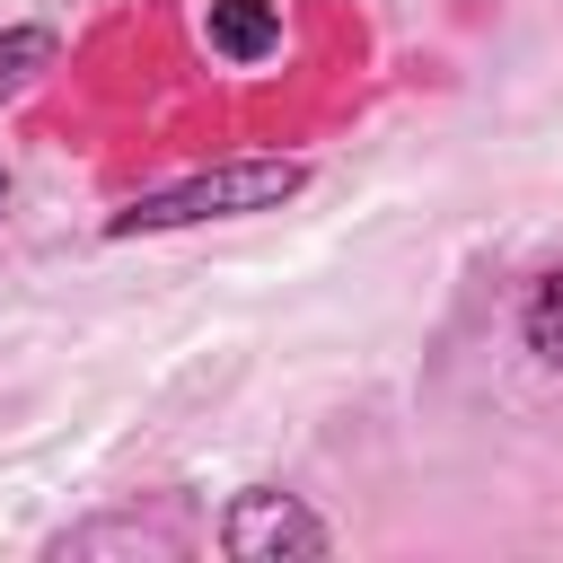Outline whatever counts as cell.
I'll use <instances>...</instances> for the list:
<instances>
[{"instance_id":"obj_1","label":"cell","mask_w":563,"mask_h":563,"mask_svg":"<svg viewBox=\"0 0 563 563\" xmlns=\"http://www.w3.org/2000/svg\"><path fill=\"white\" fill-rule=\"evenodd\" d=\"M290 194H308V158H229L202 176H176L158 194H132L106 238H167V229H202V220H246V211H282Z\"/></svg>"},{"instance_id":"obj_2","label":"cell","mask_w":563,"mask_h":563,"mask_svg":"<svg viewBox=\"0 0 563 563\" xmlns=\"http://www.w3.org/2000/svg\"><path fill=\"white\" fill-rule=\"evenodd\" d=\"M220 554H238V563H317V554H334V528L299 493L255 484L220 510Z\"/></svg>"},{"instance_id":"obj_3","label":"cell","mask_w":563,"mask_h":563,"mask_svg":"<svg viewBox=\"0 0 563 563\" xmlns=\"http://www.w3.org/2000/svg\"><path fill=\"white\" fill-rule=\"evenodd\" d=\"M202 44L220 62H238V70L273 62L282 53V0H211L202 9Z\"/></svg>"},{"instance_id":"obj_4","label":"cell","mask_w":563,"mask_h":563,"mask_svg":"<svg viewBox=\"0 0 563 563\" xmlns=\"http://www.w3.org/2000/svg\"><path fill=\"white\" fill-rule=\"evenodd\" d=\"M185 545H194V528H185V519L114 510V519H88V528H70L53 554H185Z\"/></svg>"},{"instance_id":"obj_5","label":"cell","mask_w":563,"mask_h":563,"mask_svg":"<svg viewBox=\"0 0 563 563\" xmlns=\"http://www.w3.org/2000/svg\"><path fill=\"white\" fill-rule=\"evenodd\" d=\"M53 62H62V35H53V26H0V106L26 97Z\"/></svg>"},{"instance_id":"obj_6","label":"cell","mask_w":563,"mask_h":563,"mask_svg":"<svg viewBox=\"0 0 563 563\" xmlns=\"http://www.w3.org/2000/svg\"><path fill=\"white\" fill-rule=\"evenodd\" d=\"M519 343H528L545 369H563V273H545V282L528 290V308H519Z\"/></svg>"},{"instance_id":"obj_7","label":"cell","mask_w":563,"mask_h":563,"mask_svg":"<svg viewBox=\"0 0 563 563\" xmlns=\"http://www.w3.org/2000/svg\"><path fill=\"white\" fill-rule=\"evenodd\" d=\"M0 211H9V185H0Z\"/></svg>"}]
</instances>
